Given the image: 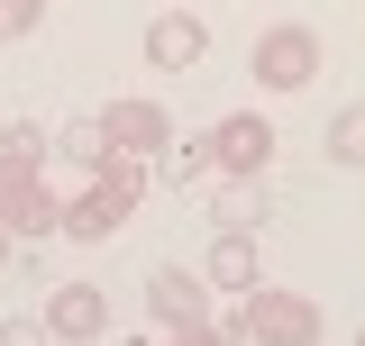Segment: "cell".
<instances>
[{
    "instance_id": "9",
    "label": "cell",
    "mask_w": 365,
    "mask_h": 346,
    "mask_svg": "<svg viewBox=\"0 0 365 346\" xmlns=\"http://www.w3.org/2000/svg\"><path fill=\"white\" fill-rule=\"evenodd\" d=\"M0 228H9V246L28 237H64V192H46V173L37 182H0Z\"/></svg>"
},
{
    "instance_id": "3",
    "label": "cell",
    "mask_w": 365,
    "mask_h": 346,
    "mask_svg": "<svg viewBox=\"0 0 365 346\" xmlns=\"http://www.w3.org/2000/svg\"><path fill=\"white\" fill-rule=\"evenodd\" d=\"M319 301L311 292H283V283H256L247 292V346H319Z\"/></svg>"
},
{
    "instance_id": "21",
    "label": "cell",
    "mask_w": 365,
    "mask_h": 346,
    "mask_svg": "<svg viewBox=\"0 0 365 346\" xmlns=\"http://www.w3.org/2000/svg\"><path fill=\"white\" fill-rule=\"evenodd\" d=\"M356 346H365V328H356Z\"/></svg>"
},
{
    "instance_id": "5",
    "label": "cell",
    "mask_w": 365,
    "mask_h": 346,
    "mask_svg": "<svg viewBox=\"0 0 365 346\" xmlns=\"http://www.w3.org/2000/svg\"><path fill=\"white\" fill-rule=\"evenodd\" d=\"M274 119H256V110H228L220 128H210V164H220V182H265L274 164Z\"/></svg>"
},
{
    "instance_id": "13",
    "label": "cell",
    "mask_w": 365,
    "mask_h": 346,
    "mask_svg": "<svg viewBox=\"0 0 365 346\" xmlns=\"http://www.w3.org/2000/svg\"><path fill=\"white\" fill-rule=\"evenodd\" d=\"M201 283H210V292H256V237H210Z\"/></svg>"
},
{
    "instance_id": "6",
    "label": "cell",
    "mask_w": 365,
    "mask_h": 346,
    "mask_svg": "<svg viewBox=\"0 0 365 346\" xmlns=\"http://www.w3.org/2000/svg\"><path fill=\"white\" fill-rule=\"evenodd\" d=\"M210 301H220V292L201 283V264H155V273H146V319H155L165 337L201 328V319H210Z\"/></svg>"
},
{
    "instance_id": "8",
    "label": "cell",
    "mask_w": 365,
    "mask_h": 346,
    "mask_svg": "<svg viewBox=\"0 0 365 346\" xmlns=\"http://www.w3.org/2000/svg\"><path fill=\"white\" fill-rule=\"evenodd\" d=\"M101 328H110V292L101 283H55L46 292V337L55 346H91Z\"/></svg>"
},
{
    "instance_id": "16",
    "label": "cell",
    "mask_w": 365,
    "mask_h": 346,
    "mask_svg": "<svg viewBox=\"0 0 365 346\" xmlns=\"http://www.w3.org/2000/svg\"><path fill=\"white\" fill-rule=\"evenodd\" d=\"M201 328H210V337H220V346H247V292H220V301H210V319H201Z\"/></svg>"
},
{
    "instance_id": "14",
    "label": "cell",
    "mask_w": 365,
    "mask_h": 346,
    "mask_svg": "<svg viewBox=\"0 0 365 346\" xmlns=\"http://www.w3.org/2000/svg\"><path fill=\"white\" fill-rule=\"evenodd\" d=\"M55 155H64V164H83V182L91 173H110V137H101V119H64V128H55Z\"/></svg>"
},
{
    "instance_id": "15",
    "label": "cell",
    "mask_w": 365,
    "mask_h": 346,
    "mask_svg": "<svg viewBox=\"0 0 365 346\" xmlns=\"http://www.w3.org/2000/svg\"><path fill=\"white\" fill-rule=\"evenodd\" d=\"M329 164L365 173V100H347V110H329Z\"/></svg>"
},
{
    "instance_id": "11",
    "label": "cell",
    "mask_w": 365,
    "mask_h": 346,
    "mask_svg": "<svg viewBox=\"0 0 365 346\" xmlns=\"http://www.w3.org/2000/svg\"><path fill=\"white\" fill-rule=\"evenodd\" d=\"M146 182H165V192H201V182H220L210 137H165V155L146 164Z\"/></svg>"
},
{
    "instance_id": "20",
    "label": "cell",
    "mask_w": 365,
    "mask_h": 346,
    "mask_svg": "<svg viewBox=\"0 0 365 346\" xmlns=\"http://www.w3.org/2000/svg\"><path fill=\"white\" fill-rule=\"evenodd\" d=\"M0 264H9V228H0Z\"/></svg>"
},
{
    "instance_id": "2",
    "label": "cell",
    "mask_w": 365,
    "mask_h": 346,
    "mask_svg": "<svg viewBox=\"0 0 365 346\" xmlns=\"http://www.w3.org/2000/svg\"><path fill=\"white\" fill-rule=\"evenodd\" d=\"M247 83L311 91L319 83V28H311V19H274V28H256V46H247Z\"/></svg>"
},
{
    "instance_id": "4",
    "label": "cell",
    "mask_w": 365,
    "mask_h": 346,
    "mask_svg": "<svg viewBox=\"0 0 365 346\" xmlns=\"http://www.w3.org/2000/svg\"><path fill=\"white\" fill-rule=\"evenodd\" d=\"M91 119H101V137H110V164H137V173L155 164V155H165V137H174V119H165L146 91L110 100V110H91Z\"/></svg>"
},
{
    "instance_id": "7",
    "label": "cell",
    "mask_w": 365,
    "mask_h": 346,
    "mask_svg": "<svg viewBox=\"0 0 365 346\" xmlns=\"http://www.w3.org/2000/svg\"><path fill=\"white\" fill-rule=\"evenodd\" d=\"M201 55H210V19L201 9H155L146 19V64L155 73H192Z\"/></svg>"
},
{
    "instance_id": "19",
    "label": "cell",
    "mask_w": 365,
    "mask_h": 346,
    "mask_svg": "<svg viewBox=\"0 0 365 346\" xmlns=\"http://www.w3.org/2000/svg\"><path fill=\"white\" fill-rule=\"evenodd\" d=\"M146 346H220V337H210V328H182V337H165V328H155Z\"/></svg>"
},
{
    "instance_id": "18",
    "label": "cell",
    "mask_w": 365,
    "mask_h": 346,
    "mask_svg": "<svg viewBox=\"0 0 365 346\" xmlns=\"http://www.w3.org/2000/svg\"><path fill=\"white\" fill-rule=\"evenodd\" d=\"M0 346H55V337H46V319H0Z\"/></svg>"
},
{
    "instance_id": "10",
    "label": "cell",
    "mask_w": 365,
    "mask_h": 346,
    "mask_svg": "<svg viewBox=\"0 0 365 346\" xmlns=\"http://www.w3.org/2000/svg\"><path fill=\"white\" fill-rule=\"evenodd\" d=\"M274 210L265 182H210V237H256Z\"/></svg>"
},
{
    "instance_id": "17",
    "label": "cell",
    "mask_w": 365,
    "mask_h": 346,
    "mask_svg": "<svg viewBox=\"0 0 365 346\" xmlns=\"http://www.w3.org/2000/svg\"><path fill=\"white\" fill-rule=\"evenodd\" d=\"M37 28H46V9H37V0H0V46H28Z\"/></svg>"
},
{
    "instance_id": "1",
    "label": "cell",
    "mask_w": 365,
    "mask_h": 346,
    "mask_svg": "<svg viewBox=\"0 0 365 346\" xmlns=\"http://www.w3.org/2000/svg\"><path fill=\"white\" fill-rule=\"evenodd\" d=\"M137 201H146V173H137V164L91 173L83 192L64 201V237H73V246H110V237H119V228L137 219Z\"/></svg>"
},
{
    "instance_id": "12",
    "label": "cell",
    "mask_w": 365,
    "mask_h": 346,
    "mask_svg": "<svg viewBox=\"0 0 365 346\" xmlns=\"http://www.w3.org/2000/svg\"><path fill=\"white\" fill-rule=\"evenodd\" d=\"M46 155H55V128H37V119H9L0 128V182H37Z\"/></svg>"
}]
</instances>
